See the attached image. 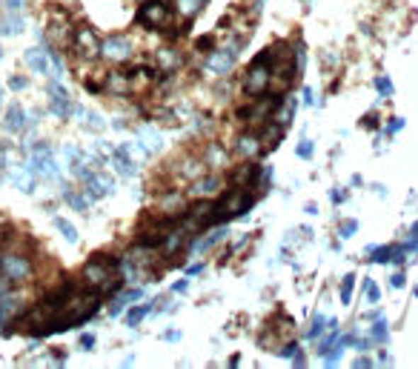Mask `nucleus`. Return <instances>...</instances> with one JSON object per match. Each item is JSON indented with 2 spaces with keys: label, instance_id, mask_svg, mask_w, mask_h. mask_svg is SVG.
<instances>
[{
  "label": "nucleus",
  "instance_id": "obj_11",
  "mask_svg": "<svg viewBox=\"0 0 418 369\" xmlns=\"http://www.w3.org/2000/svg\"><path fill=\"white\" fill-rule=\"evenodd\" d=\"M12 183H15V189H21V192H35V178H32V172H26V169H15V172H12Z\"/></svg>",
  "mask_w": 418,
  "mask_h": 369
},
{
  "label": "nucleus",
  "instance_id": "obj_12",
  "mask_svg": "<svg viewBox=\"0 0 418 369\" xmlns=\"http://www.w3.org/2000/svg\"><path fill=\"white\" fill-rule=\"evenodd\" d=\"M23 18H18V15H9V18H4L0 21V35H18V32H23Z\"/></svg>",
  "mask_w": 418,
  "mask_h": 369
},
{
  "label": "nucleus",
  "instance_id": "obj_15",
  "mask_svg": "<svg viewBox=\"0 0 418 369\" xmlns=\"http://www.w3.org/2000/svg\"><path fill=\"white\" fill-rule=\"evenodd\" d=\"M63 198L69 200V206H72V209H86V198L84 195H78V192H72V189H63Z\"/></svg>",
  "mask_w": 418,
  "mask_h": 369
},
{
  "label": "nucleus",
  "instance_id": "obj_22",
  "mask_svg": "<svg viewBox=\"0 0 418 369\" xmlns=\"http://www.w3.org/2000/svg\"><path fill=\"white\" fill-rule=\"evenodd\" d=\"M81 346H84V349H92V346H95V335H84V338H81Z\"/></svg>",
  "mask_w": 418,
  "mask_h": 369
},
{
  "label": "nucleus",
  "instance_id": "obj_19",
  "mask_svg": "<svg viewBox=\"0 0 418 369\" xmlns=\"http://www.w3.org/2000/svg\"><path fill=\"white\" fill-rule=\"evenodd\" d=\"M353 283H356L353 278H344V283H341V298H344V301H350V289H353Z\"/></svg>",
  "mask_w": 418,
  "mask_h": 369
},
{
  "label": "nucleus",
  "instance_id": "obj_5",
  "mask_svg": "<svg viewBox=\"0 0 418 369\" xmlns=\"http://www.w3.org/2000/svg\"><path fill=\"white\" fill-rule=\"evenodd\" d=\"M46 92H49V101H52V112L57 118H69V115H72V101H69V95H66V89L60 84H52Z\"/></svg>",
  "mask_w": 418,
  "mask_h": 369
},
{
  "label": "nucleus",
  "instance_id": "obj_1",
  "mask_svg": "<svg viewBox=\"0 0 418 369\" xmlns=\"http://www.w3.org/2000/svg\"><path fill=\"white\" fill-rule=\"evenodd\" d=\"M0 275H4L9 283H26L35 275L32 258L23 252H4L0 255Z\"/></svg>",
  "mask_w": 418,
  "mask_h": 369
},
{
  "label": "nucleus",
  "instance_id": "obj_16",
  "mask_svg": "<svg viewBox=\"0 0 418 369\" xmlns=\"http://www.w3.org/2000/svg\"><path fill=\"white\" fill-rule=\"evenodd\" d=\"M147 310H149V307H137V310H132V312H129V318H126V324H129V327L141 324V321H144V315H147Z\"/></svg>",
  "mask_w": 418,
  "mask_h": 369
},
{
  "label": "nucleus",
  "instance_id": "obj_7",
  "mask_svg": "<svg viewBox=\"0 0 418 369\" xmlns=\"http://www.w3.org/2000/svg\"><path fill=\"white\" fill-rule=\"evenodd\" d=\"M21 310V295H15L12 289L6 295H0V327H4L6 321H12Z\"/></svg>",
  "mask_w": 418,
  "mask_h": 369
},
{
  "label": "nucleus",
  "instance_id": "obj_6",
  "mask_svg": "<svg viewBox=\"0 0 418 369\" xmlns=\"http://www.w3.org/2000/svg\"><path fill=\"white\" fill-rule=\"evenodd\" d=\"M72 43L78 46V52H81L84 57H98V55H101V40L95 38L92 29H78Z\"/></svg>",
  "mask_w": 418,
  "mask_h": 369
},
{
  "label": "nucleus",
  "instance_id": "obj_4",
  "mask_svg": "<svg viewBox=\"0 0 418 369\" xmlns=\"http://www.w3.org/2000/svg\"><path fill=\"white\" fill-rule=\"evenodd\" d=\"M23 60H26V66H29L32 72H38V75H49V72H52V52L43 49V46L29 49V52L23 55Z\"/></svg>",
  "mask_w": 418,
  "mask_h": 369
},
{
  "label": "nucleus",
  "instance_id": "obj_10",
  "mask_svg": "<svg viewBox=\"0 0 418 369\" xmlns=\"http://www.w3.org/2000/svg\"><path fill=\"white\" fill-rule=\"evenodd\" d=\"M6 126H9L12 132H23V129H26V109H23V106H9V112H6Z\"/></svg>",
  "mask_w": 418,
  "mask_h": 369
},
{
  "label": "nucleus",
  "instance_id": "obj_8",
  "mask_svg": "<svg viewBox=\"0 0 418 369\" xmlns=\"http://www.w3.org/2000/svg\"><path fill=\"white\" fill-rule=\"evenodd\" d=\"M129 40L126 38H109L106 43H101V55H106V57H112V60H123L126 55H129Z\"/></svg>",
  "mask_w": 418,
  "mask_h": 369
},
{
  "label": "nucleus",
  "instance_id": "obj_30",
  "mask_svg": "<svg viewBox=\"0 0 418 369\" xmlns=\"http://www.w3.org/2000/svg\"><path fill=\"white\" fill-rule=\"evenodd\" d=\"M0 57H4V46H0Z\"/></svg>",
  "mask_w": 418,
  "mask_h": 369
},
{
  "label": "nucleus",
  "instance_id": "obj_24",
  "mask_svg": "<svg viewBox=\"0 0 418 369\" xmlns=\"http://www.w3.org/2000/svg\"><path fill=\"white\" fill-rule=\"evenodd\" d=\"M356 232V220H350V224H344V232L341 235H353Z\"/></svg>",
  "mask_w": 418,
  "mask_h": 369
},
{
  "label": "nucleus",
  "instance_id": "obj_27",
  "mask_svg": "<svg viewBox=\"0 0 418 369\" xmlns=\"http://www.w3.org/2000/svg\"><path fill=\"white\" fill-rule=\"evenodd\" d=\"M9 9H12V12H18V9H23V0H9Z\"/></svg>",
  "mask_w": 418,
  "mask_h": 369
},
{
  "label": "nucleus",
  "instance_id": "obj_18",
  "mask_svg": "<svg viewBox=\"0 0 418 369\" xmlns=\"http://www.w3.org/2000/svg\"><path fill=\"white\" fill-rule=\"evenodd\" d=\"M9 89H12V92H23V89H26V78L12 75V78H9Z\"/></svg>",
  "mask_w": 418,
  "mask_h": 369
},
{
  "label": "nucleus",
  "instance_id": "obj_23",
  "mask_svg": "<svg viewBox=\"0 0 418 369\" xmlns=\"http://www.w3.org/2000/svg\"><path fill=\"white\" fill-rule=\"evenodd\" d=\"M9 289H12V283H9V280H6L4 275H0V295H6Z\"/></svg>",
  "mask_w": 418,
  "mask_h": 369
},
{
  "label": "nucleus",
  "instance_id": "obj_17",
  "mask_svg": "<svg viewBox=\"0 0 418 369\" xmlns=\"http://www.w3.org/2000/svg\"><path fill=\"white\" fill-rule=\"evenodd\" d=\"M213 189H218V181H213V178H203V183H198L192 192H195V195H200V192H213Z\"/></svg>",
  "mask_w": 418,
  "mask_h": 369
},
{
  "label": "nucleus",
  "instance_id": "obj_21",
  "mask_svg": "<svg viewBox=\"0 0 418 369\" xmlns=\"http://www.w3.org/2000/svg\"><path fill=\"white\" fill-rule=\"evenodd\" d=\"M378 92H381V95H390V92H392V89H390V81H387V78H381V81H378Z\"/></svg>",
  "mask_w": 418,
  "mask_h": 369
},
{
  "label": "nucleus",
  "instance_id": "obj_28",
  "mask_svg": "<svg viewBox=\"0 0 418 369\" xmlns=\"http://www.w3.org/2000/svg\"><path fill=\"white\" fill-rule=\"evenodd\" d=\"M404 283H407L404 275H392V286H404Z\"/></svg>",
  "mask_w": 418,
  "mask_h": 369
},
{
  "label": "nucleus",
  "instance_id": "obj_9",
  "mask_svg": "<svg viewBox=\"0 0 418 369\" xmlns=\"http://www.w3.org/2000/svg\"><path fill=\"white\" fill-rule=\"evenodd\" d=\"M235 63V49H218L213 55V60H209V69L213 72H230Z\"/></svg>",
  "mask_w": 418,
  "mask_h": 369
},
{
  "label": "nucleus",
  "instance_id": "obj_20",
  "mask_svg": "<svg viewBox=\"0 0 418 369\" xmlns=\"http://www.w3.org/2000/svg\"><path fill=\"white\" fill-rule=\"evenodd\" d=\"M373 332H375V338H378V341H384V338H387V324H384V318H378V324H375V329H373Z\"/></svg>",
  "mask_w": 418,
  "mask_h": 369
},
{
  "label": "nucleus",
  "instance_id": "obj_25",
  "mask_svg": "<svg viewBox=\"0 0 418 369\" xmlns=\"http://www.w3.org/2000/svg\"><path fill=\"white\" fill-rule=\"evenodd\" d=\"M4 166H6V146L0 143V169H4Z\"/></svg>",
  "mask_w": 418,
  "mask_h": 369
},
{
  "label": "nucleus",
  "instance_id": "obj_2",
  "mask_svg": "<svg viewBox=\"0 0 418 369\" xmlns=\"http://www.w3.org/2000/svg\"><path fill=\"white\" fill-rule=\"evenodd\" d=\"M137 23L147 26V29H166L172 23V9L166 0H147L137 12Z\"/></svg>",
  "mask_w": 418,
  "mask_h": 369
},
{
  "label": "nucleus",
  "instance_id": "obj_3",
  "mask_svg": "<svg viewBox=\"0 0 418 369\" xmlns=\"http://www.w3.org/2000/svg\"><path fill=\"white\" fill-rule=\"evenodd\" d=\"M112 275H115V258H109V255H95L84 266V280L89 286H106V283H112Z\"/></svg>",
  "mask_w": 418,
  "mask_h": 369
},
{
  "label": "nucleus",
  "instance_id": "obj_14",
  "mask_svg": "<svg viewBox=\"0 0 418 369\" xmlns=\"http://www.w3.org/2000/svg\"><path fill=\"white\" fill-rule=\"evenodd\" d=\"M203 161H206L209 166H221V164H227V155H224L221 146H209V152H206Z\"/></svg>",
  "mask_w": 418,
  "mask_h": 369
},
{
  "label": "nucleus",
  "instance_id": "obj_29",
  "mask_svg": "<svg viewBox=\"0 0 418 369\" xmlns=\"http://www.w3.org/2000/svg\"><path fill=\"white\" fill-rule=\"evenodd\" d=\"M0 101H4V86H0Z\"/></svg>",
  "mask_w": 418,
  "mask_h": 369
},
{
  "label": "nucleus",
  "instance_id": "obj_26",
  "mask_svg": "<svg viewBox=\"0 0 418 369\" xmlns=\"http://www.w3.org/2000/svg\"><path fill=\"white\" fill-rule=\"evenodd\" d=\"M310 152H312L310 143H301V146H298V155H310Z\"/></svg>",
  "mask_w": 418,
  "mask_h": 369
},
{
  "label": "nucleus",
  "instance_id": "obj_13",
  "mask_svg": "<svg viewBox=\"0 0 418 369\" xmlns=\"http://www.w3.org/2000/svg\"><path fill=\"white\" fill-rule=\"evenodd\" d=\"M55 227H57V232L69 241V244H78V232H75V227L69 224V220H63V217H55Z\"/></svg>",
  "mask_w": 418,
  "mask_h": 369
}]
</instances>
